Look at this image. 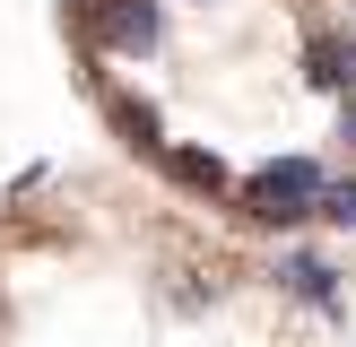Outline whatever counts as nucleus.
Here are the masks:
<instances>
[{"label": "nucleus", "mask_w": 356, "mask_h": 347, "mask_svg": "<svg viewBox=\"0 0 356 347\" xmlns=\"http://www.w3.org/2000/svg\"><path fill=\"white\" fill-rule=\"evenodd\" d=\"M305 78L322 87V96H348V87H356V44H348V35H313V44H305Z\"/></svg>", "instance_id": "obj_2"}, {"label": "nucleus", "mask_w": 356, "mask_h": 347, "mask_svg": "<svg viewBox=\"0 0 356 347\" xmlns=\"http://www.w3.org/2000/svg\"><path fill=\"white\" fill-rule=\"evenodd\" d=\"M313 200H322V165H313V156H270V165L243 183V208H252V217H270V226L313 217Z\"/></svg>", "instance_id": "obj_1"}, {"label": "nucleus", "mask_w": 356, "mask_h": 347, "mask_svg": "<svg viewBox=\"0 0 356 347\" xmlns=\"http://www.w3.org/2000/svg\"><path fill=\"white\" fill-rule=\"evenodd\" d=\"M113 121H122V130L139 139V148H156V113H148L139 96H113Z\"/></svg>", "instance_id": "obj_6"}, {"label": "nucleus", "mask_w": 356, "mask_h": 347, "mask_svg": "<svg viewBox=\"0 0 356 347\" xmlns=\"http://www.w3.org/2000/svg\"><path fill=\"white\" fill-rule=\"evenodd\" d=\"M165 165H174V183H191V191H226V165H218V156H200V148L165 156Z\"/></svg>", "instance_id": "obj_5"}, {"label": "nucleus", "mask_w": 356, "mask_h": 347, "mask_svg": "<svg viewBox=\"0 0 356 347\" xmlns=\"http://www.w3.org/2000/svg\"><path fill=\"white\" fill-rule=\"evenodd\" d=\"M322 217L330 226H356V183H322Z\"/></svg>", "instance_id": "obj_7"}, {"label": "nucleus", "mask_w": 356, "mask_h": 347, "mask_svg": "<svg viewBox=\"0 0 356 347\" xmlns=\"http://www.w3.org/2000/svg\"><path fill=\"white\" fill-rule=\"evenodd\" d=\"M287 287H296V295H313V304H339V269H330V260H313V252H296V260H287Z\"/></svg>", "instance_id": "obj_4"}, {"label": "nucleus", "mask_w": 356, "mask_h": 347, "mask_svg": "<svg viewBox=\"0 0 356 347\" xmlns=\"http://www.w3.org/2000/svg\"><path fill=\"white\" fill-rule=\"evenodd\" d=\"M104 44L113 52H156V0H113L104 9Z\"/></svg>", "instance_id": "obj_3"}]
</instances>
